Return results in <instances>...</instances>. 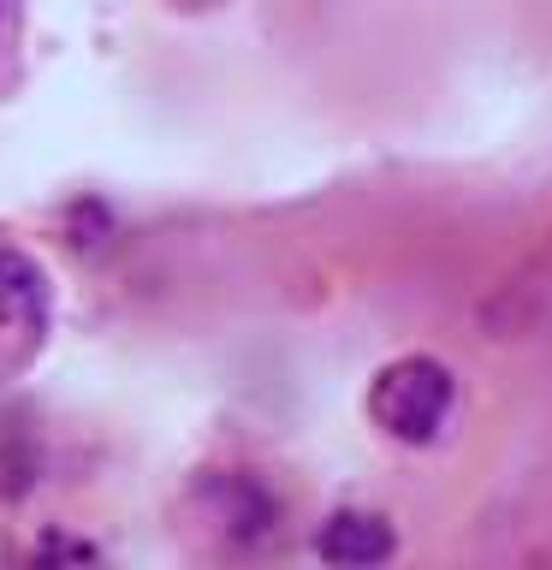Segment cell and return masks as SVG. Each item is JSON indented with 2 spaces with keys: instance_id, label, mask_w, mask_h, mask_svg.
<instances>
[{
  "instance_id": "1",
  "label": "cell",
  "mask_w": 552,
  "mask_h": 570,
  "mask_svg": "<svg viewBox=\"0 0 552 570\" xmlns=\"http://www.w3.org/2000/svg\"><path fill=\"white\" fill-rule=\"evenodd\" d=\"M368 410L386 434H398L410 445L434 440L445 410H452V368L434 356H404V363L381 368V381L368 392Z\"/></svg>"
},
{
  "instance_id": "2",
  "label": "cell",
  "mask_w": 552,
  "mask_h": 570,
  "mask_svg": "<svg viewBox=\"0 0 552 570\" xmlns=\"http://www.w3.org/2000/svg\"><path fill=\"white\" fill-rule=\"evenodd\" d=\"M315 552H321L327 564L363 570V564L392 559V529L381 523V517H368V511H338V517H327V529H321Z\"/></svg>"
},
{
  "instance_id": "3",
  "label": "cell",
  "mask_w": 552,
  "mask_h": 570,
  "mask_svg": "<svg viewBox=\"0 0 552 570\" xmlns=\"http://www.w3.org/2000/svg\"><path fill=\"white\" fill-rule=\"evenodd\" d=\"M0 315H7L18 333L48 327V279H42V267L24 262L18 249H0Z\"/></svg>"
}]
</instances>
